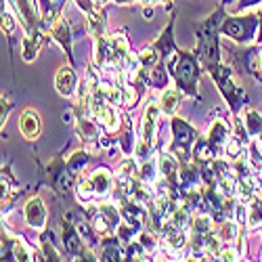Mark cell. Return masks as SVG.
Here are the masks:
<instances>
[{
    "instance_id": "4dcf8cb0",
    "label": "cell",
    "mask_w": 262,
    "mask_h": 262,
    "mask_svg": "<svg viewBox=\"0 0 262 262\" xmlns=\"http://www.w3.org/2000/svg\"><path fill=\"white\" fill-rule=\"evenodd\" d=\"M139 3L145 7H151V5H170L172 0H139Z\"/></svg>"
},
{
    "instance_id": "8fae6325",
    "label": "cell",
    "mask_w": 262,
    "mask_h": 262,
    "mask_svg": "<svg viewBox=\"0 0 262 262\" xmlns=\"http://www.w3.org/2000/svg\"><path fill=\"white\" fill-rule=\"evenodd\" d=\"M160 114H162L160 103L149 101L147 107H145V114H143V122H141V141H145V143L151 145V147H156Z\"/></svg>"
},
{
    "instance_id": "5bb4252c",
    "label": "cell",
    "mask_w": 262,
    "mask_h": 262,
    "mask_svg": "<svg viewBox=\"0 0 262 262\" xmlns=\"http://www.w3.org/2000/svg\"><path fill=\"white\" fill-rule=\"evenodd\" d=\"M99 260H126V246L122 244V239L118 235H103L99 242V252H97Z\"/></svg>"
},
{
    "instance_id": "ac0fdd59",
    "label": "cell",
    "mask_w": 262,
    "mask_h": 262,
    "mask_svg": "<svg viewBox=\"0 0 262 262\" xmlns=\"http://www.w3.org/2000/svg\"><path fill=\"white\" fill-rule=\"evenodd\" d=\"M19 130L24 135L26 141H36L42 133V120L40 116L34 112V109H26L19 118Z\"/></svg>"
},
{
    "instance_id": "e0dca14e",
    "label": "cell",
    "mask_w": 262,
    "mask_h": 262,
    "mask_svg": "<svg viewBox=\"0 0 262 262\" xmlns=\"http://www.w3.org/2000/svg\"><path fill=\"white\" fill-rule=\"evenodd\" d=\"M162 237H164V246L172 254H181L183 250L189 248V242H191L189 229H179V227H170Z\"/></svg>"
},
{
    "instance_id": "83f0119b",
    "label": "cell",
    "mask_w": 262,
    "mask_h": 262,
    "mask_svg": "<svg viewBox=\"0 0 262 262\" xmlns=\"http://www.w3.org/2000/svg\"><path fill=\"white\" fill-rule=\"evenodd\" d=\"M262 5V0H235V5L231 7V13L237 15V13H244L252 7H260Z\"/></svg>"
},
{
    "instance_id": "603a6c76",
    "label": "cell",
    "mask_w": 262,
    "mask_h": 262,
    "mask_svg": "<svg viewBox=\"0 0 262 262\" xmlns=\"http://www.w3.org/2000/svg\"><path fill=\"white\" fill-rule=\"evenodd\" d=\"M91 164V151L89 149H80V151H76V154H72L70 158H68V168L72 170V174H76V177L80 179L82 174H84V170H86V166Z\"/></svg>"
},
{
    "instance_id": "2e32d148",
    "label": "cell",
    "mask_w": 262,
    "mask_h": 262,
    "mask_svg": "<svg viewBox=\"0 0 262 262\" xmlns=\"http://www.w3.org/2000/svg\"><path fill=\"white\" fill-rule=\"evenodd\" d=\"M206 139H208V143L214 147V151H216L218 156L225 154V147H227V143H229V139H231V126H229L225 120H216V122L210 126Z\"/></svg>"
},
{
    "instance_id": "52a82bcc",
    "label": "cell",
    "mask_w": 262,
    "mask_h": 262,
    "mask_svg": "<svg viewBox=\"0 0 262 262\" xmlns=\"http://www.w3.org/2000/svg\"><path fill=\"white\" fill-rule=\"evenodd\" d=\"M47 183L51 185V189L57 193V198L61 202H72L76 198V187H78V177L72 174V170L68 168V160H63L61 156H57L49 168H47Z\"/></svg>"
},
{
    "instance_id": "9c48e42d",
    "label": "cell",
    "mask_w": 262,
    "mask_h": 262,
    "mask_svg": "<svg viewBox=\"0 0 262 262\" xmlns=\"http://www.w3.org/2000/svg\"><path fill=\"white\" fill-rule=\"evenodd\" d=\"M91 223L101 237L103 235H116L118 227L122 225V210L118 204H99L93 212Z\"/></svg>"
},
{
    "instance_id": "d4e9b609",
    "label": "cell",
    "mask_w": 262,
    "mask_h": 262,
    "mask_svg": "<svg viewBox=\"0 0 262 262\" xmlns=\"http://www.w3.org/2000/svg\"><path fill=\"white\" fill-rule=\"evenodd\" d=\"M246 112V118H244V124L248 128L250 137H260L262 135V116L258 112H254V109H244Z\"/></svg>"
},
{
    "instance_id": "ffe728a7",
    "label": "cell",
    "mask_w": 262,
    "mask_h": 262,
    "mask_svg": "<svg viewBox=\"0 0 262 262\" xmlns=\"http://www.w3.org/2000/svg\"><path fill=\"white\" fill-rule=\"evenodd\" d=\"M181 89L179 86H172V89H166L162 93V99H160V107H162V114L172 118L174 114H177V109L181 105Z\"/></svg>"
},
{
    "instance_id": "d6a6232c",
    "label": "cell",
    "mask_w": 262,
    "mask_h": 262,
    "mask_svg": "<svg viewBox=\"0 0 262 262\" xmlns=\"http://www.w3.org/2000/svg\"><path fill=\"white\" fill-rule=\"evenodd\" d=\"M258 15H260V30H258V38H256V42H258V45H262V7H260V11H258Z\"/></svg>"
},
{
    "instance_id": "277c9868",
    "label": "cell",
    "mask_w": 262,
    "mask_h": 262,
    "mask_svg": "<svg viewBox=\"0 0 262 262\" xmlns=\"http://www.w3.org/2000/svg\"><path fill=\"white\" fill-rule=\"evenodd\" d=\"M116 187V177L112 174L109 168H97L91 177H82L78 179V187H76V200L82 206H93L99 200H107L112 198Z\"/></svg>"
},
{
    "instance_id": "f546056e",
    "label": "cell",
    "mask_w": 262,
    "mask_h": 262,
    "mask_svg": "<svg viewBox=\"0 0 262 262\" xmlns=\"http://www.w3.org/2000/svg\"><path fill=\"white\" fill-rule=\"evenodd\" d=\"M250 68H252V74H254V76L262 74V51L258 53V57H256V63H252Z\"/></svg>"
},
{
    "instance_id": "4316f807",
    "label": "cell",
    "mask_w": 262,
    "mask_h": 262,
    "mask_svg": "<svg viewBox=\"0 0 262 262\" xmlns=\"http://www.w3.org/2000/svg\"><path fill=\"white\" fill-rule=\"evenodd\" d=\"M17 15H15V11L13 9H3V32L7 34V36H11L13 32H15V26H17Z\"/></svg>"
},
{
    "instance_id": "ba28073f",
    "label": "cell",
    "mask_w": 262,
    "mask_h": 262,
    "mask_svg": "<svg viewBox=\"0 0 262 262\" xmlns=\"http://www.w3.org/2000/svg\"><path fill=\"white\" fill-rule=\"evenodd\" d=\"M170 130H172L170 151L181 162L193 160V145H195V141L200 139L198 130H195L191 124H187L183 118H179V116H172L170 118Z\"/></svg>"
},
{
    "instance_id": "f1b7e54d",
    "label": "cell",
    "mask_w": 262,
    "mask_h": 262,
    "mask_svg": "<svg viewBox=\"0 0 262 262\" xmlns=\"http://www.w3.org/2000/svg\"><path fill=\"white\" fill-rule=\"evenodd\" d=\"M11 97L9 95H3V114H0V122H3V126L7 124V120H9V112H11Z\"/></svg>"
},
{
    "instance_id": "5b68a950",
    "label": "cell",
    "mask_w": 262,
    "mask_h": 262,
    "mask_svg": "<svg viewBox=\"0 0 262 262\" xmlns=\"http://www.w3.org/2000/svg\"><path fill=\"white\" fill-rule=\"evenodd\" d=\"M206 72L210 74V78L214 80L218 93L223 95V99H225L227 105L231 107L233 116L242 114L244 109L248 107V95H246V91L242 89V86H237V84L233 82V72H231L229 65H225V63L221 61V63L212 65V68H208Z\"/></svg>"
},
{
    "instance_id": "7a4b0ae2",
    "label": "cell",
    "mask_w": 262,
    "mask_h": 262,
    "mask_svg": "<svg viewBox=\"0 0 262 262\" xmlns=\"http://www.w3.org/2000/svg\"><path fill=\"white\" fill-rule=\"evenodd\" d=\"M227 7H218L204 24L198 28V53L200 61H202V68L208 70L212 65L221 63L223 61V53H221V26H223V19L227 17Z\"/></svg>"
},
{
    "instance_id": "8992f818",
    "label": "cell",
    "mask_w": 262,
    "mask_h": 262,
    "mask_svg": "<svg viewBox=\"0 0 262 262\" xmlns=\"http://www.w3.org/2000/svg\"><path fill=\"white\" fill-rule=\"evenodd\" d=\"M260 30V15L258 13H237L227 15L223 19L221 34L235 40L237 45H250L258 38Z\"/></svg>"
},
{
    "instance_id": "7c38bea8",
    "label": "cell",
    "mask_w": 262,
    "mask_h": 262,
    "mask_svg": "<svg viewBox=\"0 0 262 262\" xmlns=\"http://www.w3.org/2000/svg\"><path fill=\"white\" fill-rule=\"evenodd\" d=\"M49 36L57 42V45L65 51V55H68V59L74 63V49H72V28L68 24V19H65V15L61 13L53 24L49 26Z\"/></svg>"
},
{
    "instance_id": "3957f363",
    "label": "cell",
    "mask_w": 262,
    "mask_h": 262,
    "mask_svg": "<svg viewBox=\"0 0 262 262\" xmlns=\"http://www.w3.org/2000/svg\"><path fill=\"white\" fill-rule=\"evenodd\" d=\"M168 72L174 78V84L181 89L183 95L200 99V80H202V61L195 51H177L168 61Z\"/></svg>"
},
{
    "instance_id": "9a60e30c",
    "label": "cell",
    "mask_w": 262,
    "mask_h": 262,
    "mask_svg": "<svg viewBox=\"0 0 262 262\" xmlns=\"http://www.w3.org/2000/svg\"><path fill=\"white\" fill-rule=\"evenodd\" d=\"M78 86H80V82H78L74 65H63V68H59V72L55 76V89L61 97H76Z\"/></svg>"
},
{
    "instance_id": "4fadbf2b",
    "label": "cell",
    "mask_w": 262,
    "mask_h": 262,
    "mask_svg": "<svg viewBox=\"0 0 262 262\" xmlns=\"http://www.w3.org/2000/svg\"><path fill=\"white\" fill-rule=\"evenodd\" d=\"M24 218L28 227L32 229H38V231H45L47 229V221H49V212H47V206L45 202H42V198H38V195H34V198H30L24 206Z\"/></svg>"
},
{
    "instance_id": "6da1fadb",
    "label": "cell",
    "mask_w": 262,
    "mask_h": 262,
    "mask_svg": "<svg viewBox=\"0 0 262 262\" xmlns=\"http://www.w3.org/2000/svg\"><path fill=\"white\" fill-rule=\"evenodd\" d=\"M130 61L128 38L122 32L95 38V68L99 72H124Z\"/></svg>"
},
{
    "instance_id": "30bf717a",
    "label": "cell",
    "mask_w": 262,
    "mask_h": 262,
    "mask_svg": "<svg viewBox=\"0 0 262 262\" xmlns=\"http://www.w3.org/2000/svg\"><path fill=\"white\" fill-rule=\"evenodd\" d=\"M9 7L15 11L17 19H19V24L24 26L26 34H32V32H38V30H45L40 24H38V11L34 9V3L32 0H7Z\"/></svg>"
},
{
    "instance_id": "d6986e66",
    "label": "cell",
    "mask_w": 262,
    "mask_h": 262,
    "mask_svg": "<svg viewBox=\"0 0 262 262\" xmlns=\"http://www.w3.org/2000/svg\"><path fill=\"white\" fill-rule=\"evenodd\" d=\"M42 40H45V30L26 34L24 42H21V57H24L26 63H32L38 57V53L42 49Z\"/></svg>"
},
{
    "instance_id": "cb8c5ba5",
    "label": "cell",
    "mask_w": 262,
    "mask_h": 262,
    "mask_svg": "<svg viewBox=\"0 0 262 262\" xmlns=\"http://www.w3.org/2000/svg\"><path fill=\"white\" fill-rule=\"evenodd\" d=\"M262 227V200L258 198V193L248 202V229Z\"/></svg>"
},
{
    "instance_id": "836d02e7",
    "label": "cell",
    "mask_w": 262,
    "mask_h": 262,
    "mask_svg": "<svg viewBox=\"0 0 262 262\" xmlns=\"http://www.w3.org/2000/svg\"><path fill=\"white\" fill-rule=\"evenodd\" d=\"M107 3H109V0H95V5H97V7H105Z\"/></svg>"
},
{
    "instance_id": "44dd1931",
    "label": "cell",
    "mask_w": 262,
    "mask_h": 262,
    "mask_svg": "<svg viewBox=\"0 0 262 262\" xmlns=\"http://www.w3.org/2000/svg\"><path fill=\"white\" fill-rule=\"evenodd\" d=\"M105 28H107V13L101 9L93 11L91 15H86V30L93 38H99L105 34Z\"/></svg>"
},
{
    "instance_id": "7402d4cb",
    "label": "cell",
    "mask_w": 262,
    "mask_h": 262,
    "mask_svg": "<svg viewBox=\"0 0 262 262\" xmlns=\"http://www.w3.org/2000/svg\"><path fill=\"white\" fill-rule=\"evenodd\" d=\"M40 252L45 256V260H63L61 252L55 248V233L51 229H45L40 235Z\"/></svg>"
},
{
    "instance_id": "484cf974",
    "label": "cell",
    "mask_w": 262,
    "mask_h": 262,
    "mask_svg": "<svg viewBox=\"0 0 262 262\" xmlns=\"http://www.w3.org/2000/svg\"><path fill=\"white\" fill-rule=\"evenodd\" d=\"M15 244H17V237H13L9 233V229L3 227V250H0V258L15 260Z\"/></svg>"
},
{
    "instance_id": "1f68e13d",
    "label": "cell",
    "mask_w": 262,
    "mask_h": 262,
    "mask_svg": "<svg viewBox=\"0 0 262 262\" xmlns=\"http://www.w3.org/2000/svg\"><path fill=\"white\" fill-rule=\"evenodd\" d=\"M112 3L118 7H130V5H137L139 0H112Z\"/></svg>"
}]
</instances>
